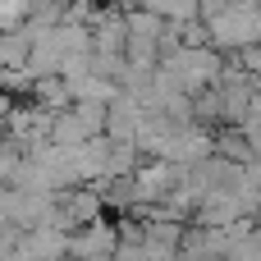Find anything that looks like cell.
I'll use <instances>...</instances> for the list:
<instances>
[{"label":"cell","mask_w":261,"mask_h":261,"mask_svg":"<svg viewBox=\"0 0 261 261\" xmlns=\"http://www.w3.org/2000/svg\"><path fill=\"white\" fill-rule=\"evenodd\" d=\"M206 37L216 50H234V46H252L261 41V5L257 0H229L225 9L206 14Z\"/></svg>","instance_id":"6da1fadb"},{"label":"cell","mask_w":261,"mask_h":261,"mask_svg":"<svg viewBox=\"0 0 261 261\" xmlns=\"http://www.w3.org/2000/svg\"><path fill=\"white\" fill-rule=\"evenodd\" d=\"M225 243H229V229H211V225H184V239H179V261H225Z\"/></svg>","instance_id":"7a4b0ae2"},{"label":"cell","mask_w":261,"mask_h":261,"mask_svg":"<svg viewBox=\"0 0 261 261\" xmlns=\"http://www.w3.org/2000/svg\"><path fill=\"white\" fill-rule=\"evenodd\" d=\"M179 239H184V220H142V252L147 261H174L179 252Z\"/></svg>","instance_id":"3957f363"},{"label":"cell","mask_w":261,"mask_h":261,"mask_svg":"<svg viewBox=\"0 0 261 261\" xmlns=\"http://www.w3.org/2000/svg\"><path fill=\"white\" fill-rule=\"evenodd\" d=\"M138 119H142V101L133 96V92H124L119 87V96L106 106V138L110 142H124V138H133V128H138Z\"/></svg>","instance_id":"277c9868"},{"label":"cell","mask_w":261,"mask_h":261,"mask_svg":"<svg viewBox=\"0 0 261 261\" xmlns=\"http://www.w3.org/2000/svg\"><path fill=\"white\" fill-rule=\"evenodd\" d=\"M28 101L55 115V110H64V106H69V83H64L60 73H46V78H32V87H28Z\"/></svg>","instance_id":"5b68a950"},{"label":"cell","mask_w":261,"mask_h":261,"mask_svg":"<svg viewBox=\"0 0 261 261\" xmlns=\"http://www.w3.org/2000/svg\"><path fill=\"white\" fill-rule=\"evenodd\" d=\"M115 96H119V83L96 78V73H83V78L69 83V101H101V106H110Z\"/></svg>","instance_id":"8992f818"},{"label":"cell","mask_w":261,"mask_h":261,"mask_svg":"<svg viewBox=\"0 0 261 261\" xmlns=\"http://www.w3.org/2000/svg\"><path fill=\"white\" fill-rule=\"evenodd\" d=\"M138 161H142V151L133 147V138H124V142H110V147H106V174H101V179L133 174V170H138Z\"/></svg>","instance_id":"52a82bcc"},{"label":"cell","mask_w":261,"mask_h":261,"mask_svg":"<svg viewBox=\"0 0 261 261\" xmlns=\"http://www.w3.org/2000/svg\"><path fill=\"white\" fill-rule=\"evenodd\" d=\"M46 138H50V147H78L87 133L78 128V119H73V115H69V106H64V110H55V115H50V133H46Z\"/></svg>","instance_id":"ba28073f"},{"label":"cell","mask_w":261,"mask_h":261,"mask_svg":"<svg viewBox=\"0 0 261 261\" xmlns=\"http://www.w3.org/2000/svg\"><path fill=\"white\" fill-rule=\"evenodd\" d=\"M23 60H28V28L0 32V69H23Z\"/></svg>","instance_id":"9c48e42d"},{"label":"cell","mask_w":261,"mask_h":261,"mask_svg":"<svg viewBox=\"0 0 261 261\" xmlns=\"http://www.w3.org/2000/svg\"><path fill=\"white\" fill-rule=\"evenodd\" d=\"M69 115L78 119V128H83L87 138H96V133L106 128V106H101V101H69Z\"/></svg>","instance_id":"30bf717a"},{"label":"cell","mask_w":261,"mask_h":261,"mask_svg":"<svg viewBox=\"0 0 261 261\" xmlns=\"http://www.w3.org/2000/svg\"><path fill=\"white\" fill-rule=\"evenodd\" d=\"M174 32H179V46H211V37H206V23L193 14V18H179L174 23Z\"/></svg>","instance_id":"8fae6325"},{"label":"cell","mask_w":261,"mask_h":261,"mask_svg":"<svg viewBox=\"0 0 261 261\" xmlns=\"http://www.w3.org/2000/svg\"><path fill=\"white\" fill-rule=\"evenodd\" d=\"M229 0H197V18H206V14H216V9H225Z\"/></svg>","instance_id":"7c38bea8"}]
</instances>
